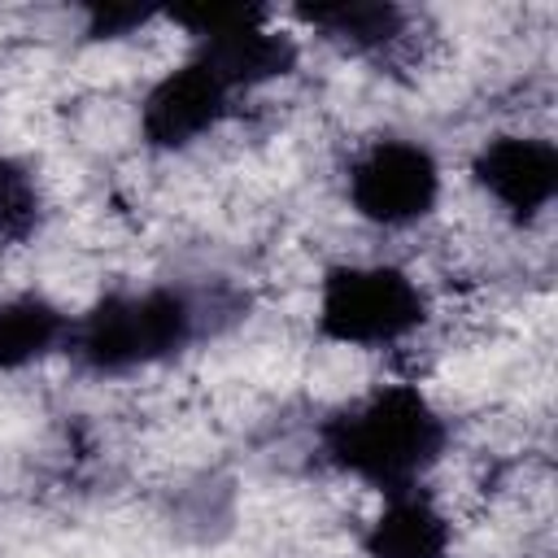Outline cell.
Returning <instances> with one entry per match:
<instances>
[{"label": "cell", "mask_w": 558, "mask_h": 558, "mask_svg": "<svg viewBox=\"0 0 558 558\" xmlns=\"http://www.w3.org/2000/svg\"><path fill=\"white\" fill-rule=\"evenodd\" d=\"M449 427L414 384H384L323 423V453L344 475L388 493L418 488L440 462Z\"/></svg>", "instance_id": "cell-1"}, {"label": "cell", "mask_w": 558, "mask_h": 558, "mask_svg": "<svg viewBox=\"0 0 558 558\" xmlns=\"http://www.w3.org/2000/svg\"><path fill=\"white\" fill-rule=\"evenodd\" d=\"M196 336V305L179 288H126L100 296L70 323L65 349L100 375H122L174 357Z\"/></svg>", "instance_id": "cell-2"}, {"label": "cell", "mask_w": 558, "mask_h": 558, "mask_svg": "<svg viewBox=\"0 0 558 558\" xmlns=\"http://www.w3.org/2000/svg\"><path fill=\"white\" fill-rule=\"evenodd\" d=\"M318 336L344 349H388L423 327L427 296L392 262L331 266L318 283Z\"/></svg>", "instance_id": "cell-3"}, {"label": "cell", "mask_w": 558, "mask_h": 558, "mask_svg": "<svg viewBox=\"0 0 558 558\" xmlns=\"http://www.w3.org/2000/svg\"><path fill=\"white\" fill-rule=\"evenodd\" d=\"M440 161L418 140H375L349 161V205L375 227H414L440 201Z\"/></svg>", "instance_id": "cell-4"}, {"label": "cell", "mask_w": 558, "mask_h": 558, "mask_svg": "<svg viewBox=\"0 0 558 558\" xmlns=\"http://www.w3.org/2000/svg\"><path fill=\"white\" fill-rule=\"evenodd\" d=\"M196 39V61H205L231 92L262 87L283 78L296 65V39L275 31L262 9H205V13H179Z\"/></svg>", "instance_id": "cell-5"}, {"label": "cell", "mask_w": 558, "mask_h": 558, "mask_svg": "<svg viewBox=\"0 0 558 558\" xmlns=\"http://www.w3.org/2000/svg\"><path fill=\"white\" fill-rule=\"evenodd\" d=\"M231 87L196 57H187L183 65L166 70L140 100V135L144 144L161 148V153H179L187 144H196L201 135H209L227 105H231Z\"/></svg>", "instance_id": "cell-6"}, {"label": "cell", "mask_w": 558, "mask_h": 558, "mask_svg": "<svg viewBox=\"0 0 558 558\" xmlns=\"http://www.w3.org/2000/svg\"><path fill=\"white\" fill-rule=\"evenodd\" d=\"M475 183L519 222L545 214L558 196V148L545 135L510 131L480 144L471 161Z\"/></svg>", "instance_id": "cell-7"}, {"label": "cell", "mask_w": 558, "mask_h": 558, "mask_svg": "<svg viewBox=\"0 0 558 558\" xmlns=\"http://www.w3.org/2000/svg\"><path fill=\"white\" fill-rule=\"evenodd\" d=\"M366 558H449L453 523L449 514L418 488H401L384 497V510L362 536Z\"/></svg>", "instance_id": "cell-8"}, {"label": "cell", "mask_w": 558, "mask_h": 558, "mask_svg": "<svg viewBox=\"0 0 558 558\" xmlns=\"http://www.w3.org/2000/svg\"><path fill=\"white\" fill-rule=\"evenodd\" d=\"M70 314L39 292L0 301V371H22L70 340Z\"/></svg>", "instance_id": "cell-9"}, {"label": "cell", "mask_w": 558, "mask_h": 558, "mask_svg": "<svg viewBox=\"0 0 558 558\" xmlns=\"http://www.w3.org/2000/svg\"><path fill=\"white\" fill-rule=\"evenodd\" d=\"M296 13L327 39H340L349 48H388L405 35V13L397 4H314Z\"/></svg>", "instance_id": "cell-10"}, {"label": "cell", "mask_w": 558, "mask_h": 558, "mask_svg": "<svg viewBox=\"0 0 558 558\" xmlns=\"http://www.w3.org/2000/svg\"><path fill=\"white\" fill-rule=\"evenodd\" d=\"M31 222H35V183L13 157H0V240L22 235Z\"/></svg>", "instance_id": "cell-11"}]
</instances>
